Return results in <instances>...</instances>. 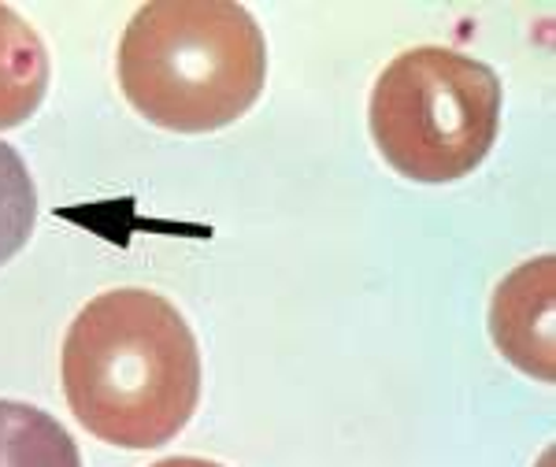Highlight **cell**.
Wrapping results in <instances>:
<instances>
[{
    "label": "cell",
    "mask_w": 556,
    "mask_h": 467,
    "mask_svg": "<svg viewBox=\"0 0 556 467\" xmlns=\"http://www.w3.org/2000/svg\"><path fill=\"white\" fill-rule=\"evenodd\" d=\"M64 393L89 434L119 449H156L201 401V349L167 298L108 290L64 338Z\"/></svg>",
    "instance_id": "cell-1"
},
{
    "label": "cell",
    "mask_w": 556,
    "mask_h": 467,
    "mask_svg": "<svg viewBox=\"0 0 556 467\" xmlns=\"http://www.w3.org/2000/svg\"><path fill=\"white\" fill-rule=\"evenodd\" d=\"M267 83V41L235 0H152L119 41V86L149 123L175 134L230 127Z\"/></svg>",
    "instance_id": "cell-2"
},
{
    "label": "cell",
    "mask_w": 556,
    "mask_h": 467,
    "mask_svg": "<svg viewBox=\"0 0 556 467\" xmlns=\"http://www.w3.org/2000/svg\"><path fill=\"white\" fill-rule=\"evenodd\" d=\"M371 138L412 182L442 186L471 175L501 130V78L482 60L419 45L393 60L371 89Z\"/></svg>",
    "instance_id": "cell-3"
},
{
    "label": "cell",
    "mask_w": 556,
    "mask_h": 467,
    "mask_svg": "<svg viewBox=\"0 0 556 467\" xmlns=\"http://www.w3.org/2000/svg\"><path fill=\"white\" fill-rule=\"evenodd\" d=\"M553 256H538L513 272L493 293L490 330L519 371L553 382Z\"/></svg>",
    "instance_id": "cell-4"
},
{
    "label": "cell",
    "mask_w": 556,
    "mask_h": 467,
    "mask_svg": "<svg viewBox=\"0 0 556 467\" xmlns=\"http://www.w3.org/2000/svg\"><path fill=\"white\" fill-rule=\"evenodd\" d=\"M49 89V52L41 34L15 8L0 4V130L23 127Z\"/></svg>",
    "instance_id": "cell-5"
},
{
    "label": "cell",
    "mask_w": 556,
    "mask_h": 467,
    "mask_svg": "<svg viewBox=\"0 0 556 467\" xmlns=\"http://www.w3.org/2000/svg\"><path fill=\"white\" fill-rule=\"evenodd\" d=\"M0 467H83V456L49 412L0 401Z\"/></svg>",
    "instance_id": "cell-6"
},
{
    "label": "cell",
    "mask_w": 556,
    "mask_h": 467,
    "mask_svg": "<svg viewBox=\"0 0 556 467\" xmlns=\"http://www.w3.org/2000/svg\"><path fill=\"white\" fill-rule=\"evenodd\" d=\"M38 223V190L23 156L0 141V267L30 241Z\"/></svg>",
    "instance_id": "cell-7"
},
{
    "label": "cell",
    "mask_w": 556,
    "mask_h": 467,
    "mask_svg": "<svg viewBox=\"0 0 556 467\" xmlns=\"http://www.w3.org/2000/svg\"><path fill=\"white\" fill-rule=\"evenodd\" d=\"M152 467H223V464H212V460H197V456H172V460H160Z\"/></svg>",
    "instance_id": "cell-8"
}]
</instances>
